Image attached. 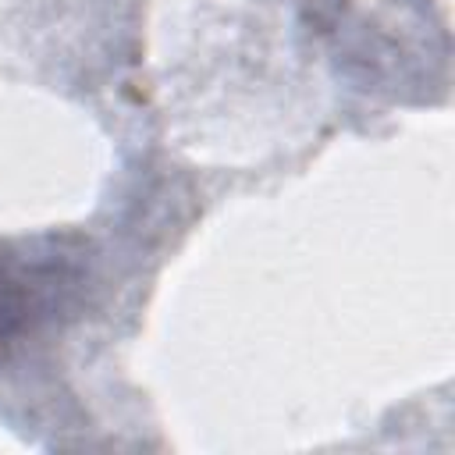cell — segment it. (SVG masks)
<instances>
[{
    "instance_id": "obj_1",
    "label": "cell",
    "mask_w": 455,
    "mask_h": 455,
    "mask_svg": "<svg viewBox=\"0 0 455 455\" xmlns=\"http://www.w3.org/2000/svg\"><path fill=\"white\" fill-rule=\"evenodd\" d=\"M32 302H36V288L28 274L18 267V259L0 252V352L28 327Z\"/></svg>"
}]
</instances>
